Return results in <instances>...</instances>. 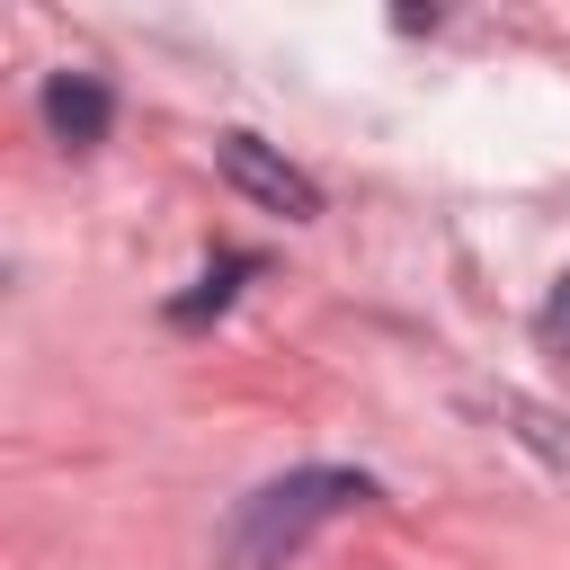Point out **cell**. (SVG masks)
Wrapping results in <instances>:
<instances>
[{
  "label": "cell",
  "instance_id": "5b68a950",
  "mask_svg": "<svg viewBox=\"0 0 570 570\" xmlns=\"http://www.w3.org/2000/svg\"><path fill=\"white\" fill-rule=\"evenodd\" d=\"M543 347H552V356H570V276L543 294Z\"/></svg>",
  "mask_w": 570,
  "mask_h": 570
},
{
  "label": "cell",
  "instance_id": "6da1fadb",
  "mask_svg": "<svg viewBox=\"0 0 570 570\" xmlns=\"http://www.w3.org/2000/svg\"><path fill=\"white\" fill-rule=\"evenodd\" d=\"M365 499H374V481L347 472V463L276 472L267 490H249V499L232 508V525H223V561H232V570H285L330 517H347V508H365Z\"/></svg>",
  "mask_w": 570,
  "mask_h": 570
},
{
  "label": "cell",
  "instance_id": "3957f363",
  "mask_svg": "<svg viewBox=\"0 0 570 570\" xmlns=\"http://www.w3.org/2000/svg\"><path fill=\"white\" fill-rule=\"evenodd\" d=\"M45 125H53V142H71V151L107 142V125H116L107 80H98V71H53V80H45Z\"/></svg>",
  "mask_w": 570,
  "mask_h": 570
},
{
  "label": "cell",
  "instance_id": "7a4b0ae2",
  "mask_svg": "<svg viewBox=\"0 0 570 570\" xmlns=\"http://www.w3.org/2000/svg\"><path fill=\"white\" fill-rule=\"evenodd\" d=\"M214 169H223L232 196H249L258 214H285V223H312V214H321V187H312L276 142H258V134H223V142H214Z\"/></svg>",
  "mask_w": 570,
  "mask_h": 570
},
{
  "label": "cell",
  "instance_id": "277c9868",
  "mask_svg": "<svg viewBox=\"0 0 570 570\" xmlns=\"http://www.w3.org/2000/svg\"><path fill=\"white\" fill-rule=\"evenodd\" d=\"M240 276H258V258H223V267H205V276H196V294H178V303H169V321H178V330L214 321V312L240 294Z\"/></svg>",
  "mask_w": 570,
  "mask_h": 570
}]
</instances>
